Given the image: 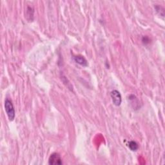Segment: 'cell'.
<instances>
[{
  "label": "cell",
  "mask_w": 165,
  "mask_h": 165,
  "mask_svg": "<svg viewBox=\"0 0 165 165\" xmlns=\"http://www.w3.org/2000/svg\"><path fill=\"white\" fill-rule=\"evenodd\" d=\"M150 39L148 36H143L142 38V42L144 45H148V44L150 43Z\"/></svg>",
  "instance_id": "9"
},
{
  "label": "cell",
  "mask_w": 165,
  "mask_h": 165,
  "mask_svg": "<svg viewBox=\"0 0 165 165\" xmlns=\"http://www.w3.org/2000/svg\"><path fill=\"white\" fill-rule=\"evenodd\" d=\"M128 147L132 152H136L139 149V144L134 141H131L128 143Z\"/></svg>",
  "instance_id": "7"
},
{
  "label": "cell",
  "mask_w": 165,
  "mask_h": 165,
  "mask_svg": "<svg viewBox=\"0 0 165 165\" xmlns=\"http://www.w3.org/2000/svg\"><path fill=\"white\" fill-rule=\"evenodd\" d=\"M49 164L50 165H61L63 164L61 155L58 153H53L49 159Z\"/></svg>",
  "instance_id": "3"
},
{
  "label": "cell",
  "mask_w": 165,
  "mask_h": 165,
  "mask_svg": "<svg viewBox=\"0 0 165 165\" xmlns=\"http://www.w3.org/2000/svg\"><path fill=\"white\" fill-rule=\"evenodd\" d=\"M128 100H130V104L132 106L133 108L134 109H135V108H138L139 107V100L137 98L136 96L134 94H131L129 95V97H128Z\"/></svg>",
  "instance_id": "5"
},
{
  "label": "cell",
  "mask_w": 165,
  "mask_h": 165,
  "mask_svg": "<svg viewBox=\"0 0 165 165\" xmlns=\"http://www.w3.org/2000/svg\"><path fill=\"white\" fill-rule=\"evenodd\" d=\"M34 17V10L32 7L28 6L26 10V18L29 21H33Z\"/></svg>",
  "instance_id": "6"
},
{
  "label": "cell",
  "mask_w": 165,
  "mask_h": 165,
  "mask_svg": "<svg viewBox=\"0 0 165 165\" xmlns=\"http://www.w3.org/2000/svg\"><path fill=\"white\" fill-rule=\"evenodd\" d=\"M4 107H5V110L8 118H9L10 121H13L15 119L16 116V112L13 102L10 99H6L5 101V104H4Z\"/></svg>",
  "instance_id": "1"
},
{
  "label": "cell",
  "mask_w": 165,
  "mask_h": 165,
  "mask_svg": "<svg viewBox=\"0 0 165 165\" xmlns=\"http://www.w3.org/2000/svg\"><path fill=\"white\" fill-rule=\"evenodd\" d=\"M155 9L157 11V13H158L161 16H162L163 17H164V9L161 7L159 5H155Z\"/></svg>",
  "instance_id": "8"
},
{
  "label": "cell",
  "mask_w": 165,
  "mask_h": 165,
  "mask_svg": "<svg viewBox=\"0 0 165 165\" xmlns=\"http://www.w3.org/2000/svg\"><path fill=\"white\" fill-rule=\"evenodd\" d=\"M110 96L112 100V102H113V104L116 107H119L121 105L122 102V97L121 95L120 92L117 90H114L111 92L110 93Z\"/></svg>",
  "instance_id": "2"
},
{
  "label": "cell",
  "mask_w": 165,
  "mask_h": 165,
  "mask_svg": "<svg viewBox=\"0 0 165 165\" xmlns=\"http://www.w3.org/2000/svg\"><path fill=\"white\" fill-rule=\"evenodd\" d=\"M74 60L76 63L79 64V65L87 67L88 66V61L87 60L84 58V56L78 55H75L74 56Z\"/></svg>",
  "instance_id": "4"
}]
</instances>
